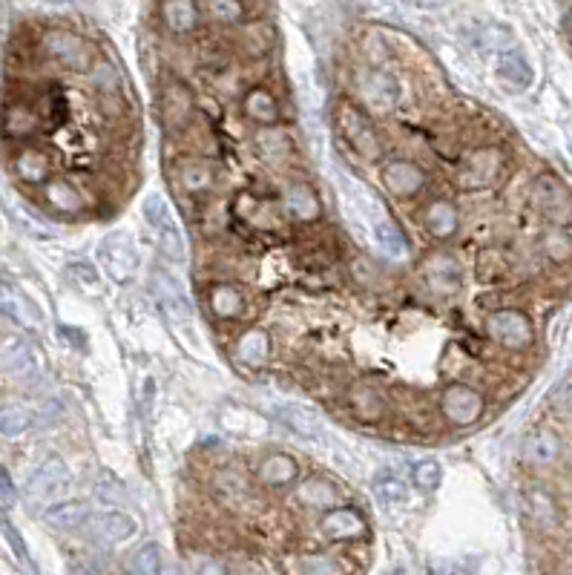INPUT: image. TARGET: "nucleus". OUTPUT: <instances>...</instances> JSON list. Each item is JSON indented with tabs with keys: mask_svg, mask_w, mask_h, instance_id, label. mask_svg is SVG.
Wrapping results in <instances>:
<instances>
[{
	"mask_svg": "<svg viewBox=\"0 0 572 575\" xmlns=\"http://www.w3.org/2000/svg\"><path fill=\"white\" fill-rule=\"evenodd\" d=\"M41 52L52 64L72 69V72H84L92 67V46L84 35L72 32V29H46L41 38Z\"/></svg>",
	"mask_w": 572,
	"mask_h": 575,
	"instance_id": "f257e3e1",
	"label": "nucleus"
},
{
	"mask_svg": "<svg viewBox=\"0 0 572 575\" xmlns=\"http://www.w3.org/2000/svg\"><path fill=\"white\" fill-rule=\"evenodd\" d=\"M529 202L532 207L552 222V225H570L572 222V193L567 184L561 182L558 176L544 173L532 182L529 190Z\"/></svg>",
	"mask_w": 572,
	"mask_h": 575,
	"instance_id": "f03ea898",
	"label": "nucleus"
},
{
	"mask_svg": "<svg viewBox=\"0 0 572 575\" xmlns=\"http://www.w3.org/2000/svg\"><path fill=\"white\" fill-rule=\"evenodd\" d=\"M337 124H340V133H343L345 141H348L363 159H380L383 141L377 136V127L371 124V118H368L360 107L343 101V104L337 107Z\"/></svg>",
	"mask_w": 572,
	"mask_h": 575,
	"instance_id": "7ed1b4c3",
	"label": "nucleus"
},
{
	"mask_svg": "<svg viewBox=\"0 0 572 575\" xmlns=\"http://www.w3.org/2000/svg\"><path fill=\"white\" fill-rule=\"evenodd\" d=\"M486 334L509 351H527L535 343V331L527 314L515 308H501L486 317Z\"/></svg>",
	"mask_w": 572,
	"mask_h": 575,
	"instance_id": "20e7f679",
	"label": "nucleus"
},
{
	"mask_svg": "<svg viewBox=\"0 0 572 575\" xmlns=\"http://www.w3.org/2000/svg\"><path fill=\"white\" fill-rule=\"evenodd\" d=\"M501 170H504V153L498 147H478L460 164L458 184L463 190H481L498 182Z\"/></svg>",
	"mask_w": 572,
	"mask_h": 575,
	"instance_id": "39448f33",
	"label": "nucleus"
},
{
	"mask_svg": "<svg viewBox=\"0 0 572 575\" xmlns=\"http://www.w3.org/2000/svg\"><path fill=\"white\" fill-rule=\"evenodd\" d=\"M357 92L363 98L371 113L377 115H389L397 101H400V84L394 81L391 72H383V69H366L357 75Z\"/></svg>",
	"mask_w": 572,
	"mask_h": 575,
	"instance_id": "423d86ee",
	"label": "nucleus"
},
{
	"mask_svg": "<svg viewBox=\"0 0 572 575\" xmlns=\"http://www.w3.org/2000/svg\"><path fill=\"white\" fill-rule=\"evenodd\" d=\"M440 412L452 426H472L483 414V394L466 383H452L440 394Z\"/></svg>",
	"mask_w": 572,
	"mask_h": 575,
	"instance_id": "0eeeda50",
	"label": "nucleus"
},
{
	"mask_svg": "<svg viewBox=\"0 0 572 575\" xmlns=\"http://www.w3.org/2000/svg\"><path fill=\"white\" fill-rule=\"evenodd\" d=\"M159 113H161V124L173 133H179L184 130L187 124H193V118H196V98H193V92L184 87L182 81H170L164 90H161V104H159Z\"/></svg>",
	"mask_w": 572,
	"mask_h": 575,
	"instance_id": "6e6552de",
	"label": "nucleus"
},
{
	"mask_svg": "<svg viewBox=\"0 0 572 575\" xmlns=\"http://www.w3.org/2000/svg\"><path fill=\"white\" fill-rule=\"evenodd\" d=\"M84 532L90 535L95 544L101 547H115V544H124L136 535V521L130 515H121V512H98L84 521Z\"/></svg>",
	"mask_w": 572,
	"mask_h": 575,
	"instance_id": "1a4fd4ad",
	"label": "nucleus"
},
{
	"mask_svg": "<svg viewBox=\"0 0 572 575\" xmlns=\"http://www.w3.org/2000/svg\"><path fill=\"white\" fill-rule=\"evenodd\" d=\"M383 184L397 199H414L426 187V170L409 159H391L383 167Z\"/></svg>",
	"mask_w": 572,
	"mask_h": 575,
	"instance_id": "9d476101",
	"label": "nucleus"
},
{
	"mask_svg": "<svg viewBox=\"0 0 572 575\" xmlns=\"http://www.w3.org/2000/svg\"><path fill=\"white\" fill-rule=\"evenodd\" d=\"M423 276H426L429 291L437 294V297H452V294H458L460 279H463L458 262H455L449 253H435L432 259H426Z\"/></svg>",
	"mask_w": 572,
	"mask_h": 575,
	"instance_id": "9b49d317",
	"label": "nucleus"
},
{
	"mask_svg": "<svg viewBox=\"0 0 572 575\" xmlns=\"http://www.w3.org/2000/svg\"><path fill=\"white\" fill-rule=\"evenodd\" d=\"M101 259H104L107 274L113 276L115 282H127L138 271V253L124 236H110L101 245Z\"/></svg>",
	"mask_w": 572,
	"mask_h": 575,
	"instance_id": "f8f14e48",
	"label": "nucleus"
},
{
	"mask_svg": "<svg viewBox=\"0 0 572 575\" xmlns=\"http://www.w3.org/2000/svg\"><path fill=\"white\" fill-rule=\"evenodd\" d=\"M159 18L170 35H190L199 26L202 9L199 0H161Z\"/></svg>",
	"mask_w": 572,
	"mask_h": 575,
	"instance_id": "ddd939ff",
	"label": "nucleus"
},
{
	"mask_svg": "<svg viewBox=\"0 0 572 575\" xmlns=\"http://www.w3.org/2000/svg\"><path fill=\"white\" fill-rule=\"evenodd\" d=\"M216 167L210 164L202 156H193V159H184L179 164V170H176V179H179V187H182L184 193H190V196H205L207 190L216 184Z\"/></svg>",
	"mask_w": 572,
	"mask_h": 575,
	"instance_id": "4468645a",
	"label": "nucleus"
},
{
	"mask_svg": "<svg viewBox=\"0 0 572 575\" xmlns=\"http://www.w3.org/2000/svg\"><path fill=\"white\" fill-rule=\"evenodd\" d=\"M521 458L529 466H550L561 458V437L550 432V429H535L524 437L521 446Z\"/></svg>",
	"mask_w": 572,
	"mask_h": 575,
	"instance_id": "2eb2a0df",
	"label": "nucleus"
},
{
	"mask_svg": "<svg viewBox=\"0 0 572 575\" xmlns=\"http://www.w3.org/2000/svg\"><path fill=\"white\" fill-rule=\"evenodd\" d=\"M320 529L334 541H354V538H363L368 527L363 515L354 509H328L322 515Z\"/></svg>",
	"mask_w": 572,
	"mask_h": 575,
	"instance_id": "dca6fc26",
	"label": "nucleus"
},
{
	"mask_svg": "<svg viewBox=\"0 0 572 575\" xmlns=\"http://www.w3.org/2000/svg\"><path fill=\"white\" fill-rule=\"evenodd\" d=\"M67 483H69L67 463L61 458H49L44 466L32 475V481H29V495L38 498V501H46V498L58 495L61 489H67Z\"/></svg>",
	"mask_w": 572,
	"mask_h": 575,
	"instance_id": "f3484780",
	"label": "nucleus"
},
{
	"mask_svg": "<svg viewBox=\"0 0 572 575\" xmlns=\"http://www.w3.org/2000/svg\"><path fill=\"white\" fill-rule=\"evenodd\" d=\"M41 110H38V104H29V101H12L9 107H6V115H3V130H6V136L9 138H29L38 133V127H41Z\"/></svg>",
	"mask_w": 572,
	"mask_h": 575,
	"instance_id": "a211bd4d",
	"label": "nucleus"
},
{
	"mask_svg": "<svg viewBox=\"0 0 572 575\" xmlns=\"http://www.w3.org/2000/svg\"><path fill=\"white\" fill-rule=\"evenodd\" d=\"M348 406H351V412L357 414L360 420H368V423H374V420H383L386 417V394L377 389V386H371V383H357V386H351L348 391Z\"/></svg>",
	"mask_w": 572,
	"mask_h": 575,
	"instance_id": "6ab92c4d",
	"label": "nucleus"
},
{
	"mask_svg": "<svg viewBox=\"0 0 572 575\" xmlns=\"http://www.w3.org/2000/svg\"><path fill=\"white\" fill-rule=\"evenodd\" d=\"M524 504H527L529 521H532V524H535L538 529L552 532V529L561 524V512H558V504H555V498H552L547 489H541V486H532V489L527 492V498H524Z\"/></svg>",
	"mask_w": 572,
	"mask_h": 575,
	"instance_id": "aec40b11",
	"label": "nucleus"
},
{
	"mask_svg": "<svg viewBox=\"0 0 572 575\" xmlns=\"http://www.w3.org/2000/svg\"><path fill=\"white\" fill-rule=\"evenodd\" d=\"M268 357H271V337H268V331L248 328V331L239 337V343H236V360H239L242 366L259 368L268 363Z\"/></svg>",
	"mask_w": 572,
	"mask_h": 575,
	"instance_id": "412c9836",
	"label": "nucleus"
},
{
	"mask_svg": "<svg viewBox=\"0 0 572 575\" xmlns=\"http://www.w3.org/2000/svg\"><path fill=\"white\" fill-rule=\"evenodd\" d=\"M256 144H259L262 159L268 161V164H274V167H285V164L291 161V153H294V144H291L288 133L274 127V124H268V127L256 136Z\"/></svg>",
	"mask_w": 572,
	"mask_h": 575,
	"instance_id": "4be33fe9",
	"label": "nucleus"
},
{
	"mask_svg": "<svg viewBox=\"0 0 572 575\" xmlns=\"http://www.w3.org/2000/svg\"><path fill=\"white\" fill-rule=\"evenodd\" d=\"M207 302L219 320H236L245 311V294L230 282H216L207 294Z\"/></svg>",
	"mask_w": 572,
	"mask_h": 575,
	"instance_id": "5701e85b",
	"label": "nucleus"
},
{
	"mask_svg": "<svg viewBox=\"0 0 572 575\" xmlns=\"http://www.w3.org/2000/svg\"><path fill=\"white\" fill-rule=\"evenodd\" d=\"M297 501L308 509H331L340 501V489L325 478H308L297 489Z\"/></svg>",
	"mask_w": 572,
	"mask_h": 575,
	"instance_id": "b1692460",
	"label": "nucleus"
},
{
	"mask_svg": "<svg viewBox=\"0 0 572 575\" xmlns=\"http://www.w3.org/2000/svg\"><path fill=\"white\" fill-rule=\"evenodd\" d=\"M285 205L291 210V216L299 219V222H314V219H320V199H317V193H314L308 184H291V187L285 190Z\"/></svg>",
	"mask_w": 572,
	"mask_h": 575,
	"instance_id": "393cba45",
	"label": "nucleus"
},
{
	"mask_svg": "<svg viewBox=\"0 0 572 575\" xmlns=\"http://www.w3.org/2000/svg\"><path fill=\"white\" fill-rule=\"evenodd\" d=\"M49 170H52V159L46 156L44 150H38V147H23L21 153L15 156V173L21 176L23 182H46Z\"/></svg>",
	"mask_w": 572,
	"mask_h": 575,
	"instance_id": "a878e982",
	"label": "nucleus"
},
{
	"mask_svg": "<svg viewBox=\"0 0 572 575\" xmlns=\"http://www.w3.org/2000/svg\"><path fill=\"white\" fill-rule=\"evenodd\" d=\"M299 475V463L291 455L274 452L259 463V481L268 486H285Z\"/></svg>",
	"mask_w": 572,
	"mask_h": 575,
	"instance_id": "bb28decb",
	"label": "nucleus"
},
{
	"mask_svg": "<svg viewBox=\"0 0 572 575\" xmlns=\"http://www.w3.org/2000/svg\"><path fill=\"white\" fill-rule=\"evenodd\" d=\"M46 202L61 210V213H84L87 210V199L84 193L75 187V184L64 182V179H55V182L46 184Z\"/></svg>",
	"mask_w": 572,
	"mask_h": 575,
	"instance_id": "cd10ccee",
	"label": "nucleus"
},
{
	"mask_svg": "<svg viewBox=\"0 0 572 575\" xmlns=\"http://www.w3.org/2000/svg\"><path fill=\"white\" fill-rule=\"evenodd\" d=\"M426 228L437 239H449L458 230V207L449 199H437L426 207Z\"/></svg>",
	"mask_w": 572,
	"mask_h": 575,
	"instance_id": "c85d7f7f",
	"label": "nucleus"
},
{
	"mask_svg": "<svg viewBox=\"0 0 572 575\" xmlns=\"http://www.w3.org/2000/svg\"><path fill=\"white\" fill-rule=\"evenodd\" d=\"M239 216H242L248 225L259 230L279 228V216H276L274 205L262 202V199L253 196V193H242V196H239Z\"/></svg>",
	"mask_w": 572,
	"mask_h": 575,
	"instance_id": "c756f323",
	"label": "nucleus"
},
{
	"mask_svg": "<svg viewBox=\"0 0 572 575\" xmlns=\"http://www.w3.org/2000/svg\"><path fill=\"white\" fill-rule=\"evenodd\" d=\"M245 115L256 121V124H262V127H268V124H276V118H279V104H276V98L271 95V90H265V87H253L248 95H245Z\"/></svg>",
	"mask_w": 572,
	"mask_h": 575,
	"instance_id": "7c9ffc66",
	"label": "nucleus"
},
{
	"mask_svg": "<svg viewBox=\"0 0 572 575\" xmlns=\"http://www.w3.org/2000/svg\"><path fill=\"white\" fill-rule=\"evenodd\" d=\"M46 524L55 529H81L84 521L90 518V509L81 501H64V504H55L46 509Z\"/></svg>",
	"mask_w": 572,
	"mask_h": 575,
	"instance_id": "2f4dec72",
	"label": "nucleus"
},
{
	"mask_svg": "<svg viewBox=\"0 0 572 575\" xmlns=\"http://www.w3.org/2000/svg\"><path fill=\"white\" fill-rule=\"evenodd\" d=\"M276 414H279V420H282L288 429H294V432L302 437H317L322 432V423L317 412H311V409H305V406H299V403L282 406Z\"/></svg>",
	"mask_w": 572,
	"mask_h": 575,
	"instance_id": "473e14b6",
	"label": "nucleus"
},
{
	"mask_svg": "<svg viewBox=\"0 0 572 575\" xmlns=\"http://www.w3.org/2000/svg\"><path fill=\"white\" fill-rule=\"evenodd\" d=\"M498 75L512 87H529L532 84V67L518 49H506L498 58Z\"/></svg>",
	"mask_w": 572,
	"mask_h": 575,
	"instance_id": "72a5a7b5",
	"label": "nucleus"
},
{
	"mask_svg": "<svg viewBox=\"0 0 572 575\" xmlns=\"http://www.w3.org/2000/svg\"><path fill=\"white\" fill-rule=\"evenodd\" d=\"M207 18L216 23H239L245 15V0H202Z\"/></svg>",
	"mask_w": 572,
	"mask_h": 575,
	"instance_id": "f704fd0d",
	"label": "nucleus"
},
{
	"mask_svg": "<svg viewBox=\"0 0 572 575\" xmlns=\"http://www.w3.org/2000/svg\"><path fill=\"white\" fill-rule=\"evenodd\" d=\"M29 423H32V417L29 412L18 406V403H6V406H0V435L6 437H18L23 435L26 429H29Z\"/></svg>",
	"mask_w": 572,
	"mask_h": 575,
	"instance_id": "c9c22d12",
	"label": "nucleus"
},
{
	"mask_svg": "<svg viewBox=\"0 0 572 575\" xmlns=\"http://www.w3.org/2000/svg\"><path fill=\"white\" fill-rule=\"evenodd\" d=\"M92 84H95V90L101 92L104 98H115V95H121V75H118V69L113 64H107V61H98L90 72Z\"/></svg>",
	"mask_w": 572,
	"mask_h": 575,
	"instance_id": "e433bc0d",
	"label": "nucleus"
},
{
	"mask_svg": "<svg viewBox=\"0 0 572 575\" xmlns=\"http://www.w3.org/2000/svg\"><path fill=\"white\" fill-rule=\"evenodd\" d=\"M161 570H164V564H161V547H156V544H144V547L133 555V561H130V573L153 575L161 573Z\"/></svg>",
	"mask_w": 572,
	"mask_h": 575,
	"instance_id": "4c0bfd02",
	"label": "nucleus"
},
{
	"mask_svg": "<svg viewBox=\"0 0 572 575\" xmlns=\"http://www.w3.org/2000/svg\"><path fill=\"white\" fill-rule=\"evenodd\" d=\"M268 46H271V29H268V26H262V23H256V26H245V32H242V49H245L251 58L265 55V52H268Z\"/></svg>",
	"mask_w": 572,
	"mask_h": 575,
	"instance_id": "58836bf2",
	"label": "nucleus"
},
{
	"mask_svg": "<svg viewBox=\"0 0 572 575\" xmlns=\"http://www.w3.org/2000/svg\"><path fill=\"white\" fill-rule=\"evenodd\" d=\"M144 216H147V222H150L156 230H164V228H170V225H176L173 210H170V205H167L161 196H150V199L144 202Z\"/></svg>",
	"mask_w": 572,
	"mask_h": 575,
	"instance_id": "ea45409f",
	"label": "nucleus"
},
{
	"mask_svg": "<svg viewBox=\"0 0 572 575\" xmlns=\"http://www.w3.org/2000/svg\"><path fill=\"white\" fill-rule=\"evenodd\" d=\"M302 573H314V575H334V573H343L348 570L345 564H340L334 555H305V561H302V567H299Z\"/></svg>",
	"mask_w": 572,
	"mask_h": 575,
	"instance_id": "a19ab883",
	"label": "nucleus"
},
{
	"mask_svg": "<svg viewBox=\"0 0 572 575\" xmlns=\"http://www.w3.org/2000/svg\"><path fill=\"white\" fill-rule=\"evenodd\" d=\"M544 251L555 262H567L572 256V239L567 233H561V230H552V233L544 236Z\"/></svg>",
	"mask_w": 572,
	"mask_h": 575,
	"instance_id": "79ce46f5",
	"label": "nucleus"
},
{
	"mask_svg": "<svg viewBox=\"0 0 572 575\" xmlns=\"http://www.w3.org/2000/svg\"><path fill=\"white\" fill-rule=\"evenodd\" d=\"M374 489H377V495H380L383 501H389V504H397V501L406 498V483L400 481V478H394V475H380V478L374 481Z\"/></svg>",
	"mask_w": 572,
	"mask_h": 575,
	"instance_id": "37998d69",
	"label": "nucleus"
},
{
	"mask_svg": "<svg viewBox=\"0 0 572 575\" xmlns=\"http://www.w3.org/2000/svg\"><path fill=\"white\" fill-rule=\"evenodd\" d=\"M159 245L161 251L167 253L170 259H182L184 256V242H182V230H179V225H170V228L159 230Z\"/></svg>",
	"mask_w": 572,
	"mask_h": 575,
	"instance_id": "c03bdc74",
	"label": "nucleus"
},
{
	"mask_svg": "<svg viewBox=\"0 0 572 575\" xmlns=\"http://www.w3.org/2000/svg\"><path fill=\"white\" fill-rule=\"evenodd\" d=\"M377 242L383 245V251H389V253H403V251H406V239L400 236V230L394 228L391 222H383V225H377Z\"/></svg>",
	"mask_w": 572,
	"mask_h": 575,
	"instance_id": "a18cd8bd",
	"label": "nucleus"
},
{
	"mask_svg": "<svg viewBox=\"0 0 572 575\" xmlns=\"http://www.w3.org/2000/svg\"><path fill=\"white\" fill-rule=\"evenodd\" d=\"M414 483L420 489H435L437 483H440V466H437L435 460H423V463L414 466Z\"/></svg>",
	"mask_w": 572,
	"mask_h": 575,
	"instance_id": "49530a36",
	"label": "nucleus"
},
{
	"mask_svg": "<svg viewBox=\"0 0 572 575\" xmlns=\"http://www.w3.org/2000/svg\"><path fill=\"white\" fill-rule=\"evenodd\" d=\"M552 406L561 409V412H572V374H567L558 389L552 391Z\"/></svg>",
	"mask_w": 572,
	"mask_h": 575,
	"instance_id": "de8ad7c7",
	"label": "nucleus"
},
{
	"mask_svg": "<svg viewBox=\"0 0 572 575\" xmlns=\"http://www.w3.org/2000/svg\"><path fill=\"white\" fill-rule=\"evenodd\" d=\"M0 529H3V538L9 541V547L15 550L18 561H29V552H26V544H23L21 532L12 527V521H0Z\"/></svg>",
	"mask_w": 572,
	"mask_h": 575,
	"instance_id": "09e8293b",
	"label": "nucleus"
},
{
	"mask_svg": "<svg viewBox=\"0 0 572 575\" xmlns=\"http://www.w3.org/2000/svg\"><path fill=\"white\" fill-rule=\"evenodd\" d=\"M216 483H225V486H219L225 495H242V492H245V486H248L245 478H242V475H236V472H225V475H222Z\"/></svg>",
	"mask_w": 572,
	"mask_h": 575,
	"instance_id": "8fccbe9b",
	"label": "nucleus"
},
{
	"mask_svg": "<svg viewBox=\"0 0 572 575\" xmlns=\"http://www.w3.org/2000/svg\"><path fill=\"white\" fill-rule=\"evenodd\" d=\"M18 492H15V483L9 478V472L0 466V504H15Z\"/></svg>",
	"mask_w": 572,
	"mask_h": 575,
	"instance_id": "3c124183",
	"label": "nucleus"
},
{
	"mask_svg": "<svg viewBox=\"0 0 572 575\" xmlns=\"http://www.w3.org/2000/svg\"><path fill=\"white\" fill-rule=\"evenodd\" d=\"M32 360H29V351L23 345H15V351H9V360H6V368L15 371V368H29Z\"/></svg>",
	"mask_w": 572,
	"mask_h": 575,
	"instance_id": "603ef678",
	"label": "nucleus"
},
{
	"mask_svg": "<svg viewBox=\"0 0 572 575\" xmlns=\"http://www.w3.org/2000/svg\"><path fill=\"white\" fill-rule=\"evenodd\" d=\"M561 26H564V38H567V44H570V49H572V9L564 12V21H561Z\"/></svg>",
	"mask_w": 572,
	"mask_h": 575,
	"instance_id": "864d4df0",
	"label": "nucleus"
}]
</instances>
